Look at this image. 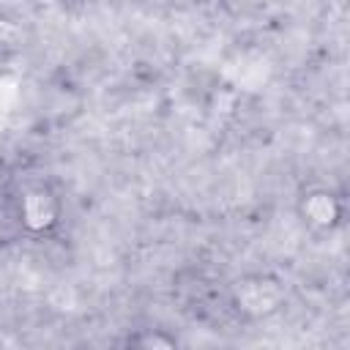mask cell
Masks as SVG:
<instances>
[{"instance_id": "cell-3", "label": "cell", "mask_w": 350, "mask_h": 350, "mask_svg": "<svg viewBox=\"0 0 350 350\" xmlns=\"http://www.w3.org/2000/svg\"><path fill=\"white\" fill-rule=\"evenodd\" d=\"M293 211H295L298 224L314 238H331L334 232L342 230L345 216H347L345 197L336 189L323 186V183H312L301 189Z\"/></svg>"}, {"instance_id": "cell-1", "label": "cell", "mask_w": 350, "mask_h": 350, "mask_svg": "<svg viewBox=\"0 0 350 350\" xmlns=\"http://www.w3.org/2000/svg\"><path fill=\"white\" fill-rule=\"evenodd\" d=\"M227 301L246 323H265L284 312L290 290L287 282L273 271H246L230 282Z\"/></svg>"}, {"instance_id": "cell-2", "label": "cell", "mask_w": 350, "mask_h": 350, "mask_svg": "<svg viewBox=\"0 0 350 350\" xmlns=\"http://www.w3.org/2000/svg\"><path fill=\"white\" fill-rule=\"evenodd\" d=\"M11 216L25 235L46 238L63 221V200L49 183L30 180L19 186L16 194L11 197Z\"/></svg>"}, {"instance_id": "cell-4", "label": "cell", "mask_w": 350, "mask_h": 350, "mask_svg": "<svg viewBox=\"0 0 350 350\" xmlns=\"http://www.w3.org/2000/svg\"><path fill=\"white\" fill-rule=\"evenodd\" d=\"M123 345H126V347H139V350H156V347H161V350H172V347H178V339H175L172 334L161 331V328H156V331L142 328V331L126 336Z\"/></svg>"}]
</instances>
